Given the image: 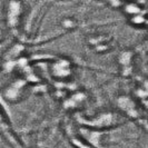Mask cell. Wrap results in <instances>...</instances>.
Listing matches in <instances>:
<instances>
[{"label":"cell","mask_w":148,"mask_h":148,"mask_svg":"<svg viewBox=\"0 0 148 148\" xmlns=\"http://www.w3.org/2000/svg\"><path fill=\"white\" fill-rule=\"evenodd\" d=\"M119 105H120L121 108H124V109H126V110H133L134 105H133V103L130 101V99H128V98H120Z\"/></svg>","instance_id":"obj_2"},{"label":"cell","mask_w":148,"mask_h":148,"mask_svg":"<svg viewBox=\"0 0 148 148\" xmlns=\"http://www.w3.org/2000/svg\"><path fill=\"white\" fill-rule=\"evenodd\" d=\"M127 11L130 12V14H136L138 11V9L136 7H134V6H129V7H127Z\"/></svg>","instance_id":"obj_4"},{"label":"cell","mask_w":148,"mask_h":148,"mask_svg":"<svg viewBox=\"0 0 148 148\" xmlns=\"http://www.w3.org/2000/svg\"><path fill=\"white\" fill-rule=\"evenodd\" d=\"M129 60H130V53H129V52L123 53V56L120 57V62L124 64V65H128Z\"/></svg>","instance_id":"obj_3"},{"label":"cell","mask_w":148,"mask_h":148,"mask_svg":"<svg viewBox=\"0 0 148 148\" xmlns=\"http://www.w3.org/2000/svg\"><path fill=\"white\" fill-rule=\"evenodd\" d=\"M19 11H20V5L18 2H11L10 5V23L14 26L17 23V17L19 15Z\"/></svg>","instance_id":"obj_1"}]
</instances>
